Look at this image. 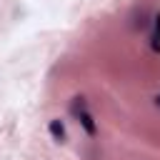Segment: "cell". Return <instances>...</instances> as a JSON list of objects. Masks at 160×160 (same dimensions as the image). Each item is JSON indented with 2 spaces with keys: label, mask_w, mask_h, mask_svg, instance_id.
Masks as SVG:
<instances>
[{
  "label": "cell",
  "mask_w": 160,
  "mask_h": 160,
  "mask_svg": "<svg viewBox=\"0 0 160 160\" xmlns=\"http://www.w3.org/2000/svg\"><path fill=\"white\" fill-rule=\"evenodd\" d=\"M70 112H72V118L80 122V128H82L90 138L98 135V125H95V118H92L90 110H88L85 98H72V102H70Z\"/></svg>",
  "instance_id": "1"
},
{
  "label": "cell",
  "mask_w": 160,
  "mask_h": 160,
  "mask_svg": "<svg viewBox=\"0 0 160 160\" xmlns=\"http://www.w3.org/2000/svg\"><path fill=\"white\" fill-rule=\"evenodd\" d=\"M150 48L160 52V12L152 15V32H150Z\"/></svg>",
  "instance_id": "3"
},
{
  "label": "cell",
  "mask_w": 160,
  "mask_h": 160,
  "mask_svg": "<svg viewBox=\"0 0 160 160\" xmlns=\"http://www.w3.org/2000/svg\"><path fill=\"white\" fill-rule=\"evenodd\" d=\"M48 130H50V135H52V140H55V142H65V140H68V132H65L62 120H50Z\"/></svg>",
  "instance_id": "2"
},
{
  "label": "cell",
  "mask_w": 160,
  "mask_h": 160,
  "mask_svg": "<svg viewBox=\"0 0 160 160\" xmlns=\"http://www.w3.org/2000/svg\"><path fill=\"white\" fill-rule=\"evenodd\" d=\"M155 105H158V108H160V95H158V98H155Z\"/></svg>",
  "instance_id": "4"
}]
</instances>
